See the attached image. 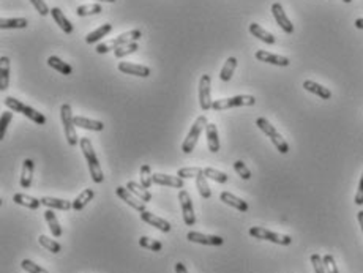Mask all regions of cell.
<instances>
[{
	"label": "cell",
	"instance_id": "8992f818",
	"mask_svg": "<svg viewBox=\"0 0 363 273\" xmlns=\"http://www.w3.org/2000/svg\"><path fill=\"white\" fill-rule=\"evenodd\" d=\"M209 122L206 116H201L196 119V122L191 125V130L188 133V136L185 138V141L182 142V152L183 153H191L197 144V139L201 136V133L204 131V128H207Z\"/></svg>",
	"mask_w": 363,
	"mask_h": 273
},
{
	"label": "cell",
	"instance_id": "f1b7e54d",
	"mask_svg": "<svg viewBox=\"0 0 363 273\" xmlns=\"http://www.w3.org/2000/svg\"><path fill=\"white\" fill-rule=\"evenodd\" d=\"M126 188L131 191L136 197H139L141 200H144L145 204L150 202V200H152V194H150L147 190H145L142 185H139V183H136V182H128V183H126Z\"/></svg>",
	"mask_w": 363,
	"mask_h": 273
},
{
	"label": "cell",
	"instance_id": "9a60e30c",
	"mask_svg": "<svg viewBox=\"0 0 363 273\" xmlns=\"http://www.w3.org/2000/svg\"><path fill=\"white\" fill-rule=\"evenodd\" d=\"M141 220H142L144 223H147V224H150V226L159 229L161 232H169V231H171V224H169L166 220L156 217V215L152 213V212H147V210L141 212Z\"/></svg>",
	"mask_w": 363,
	"mask_h": 273
},
{
	"label": "cell",
	"instance_id": "83f0119b",
	"mask_svg": "<svg viewBox=\"0 0 363 273\" xmlns=\"http://www.w3.org/2000/svg\"><path fill=\"white\" fill-rule=\"evenodd\" d=\"M250 32H251V35H254L256 38H259L260 41H264V43H267V45H273L275 43V37L270 33V32H267L266 28H262L260 27L259 24H250Z\"/></svg>",
	"mask_w": 363,
	"mask_h": 273
},
{
	"label": "cell",
	"instance_id": "f907efd6",
	"mask_svg": "<svg viewBox=\"0 0 363 273\" xmlns=\"http://www.w3.org/2000/svg\"><path fill=\"white\" fill-rule=\"evenodd\" d=\"M176 273H188V270H186L185 264H182V262H177V264H176Z\"/></svg>",
	"mask_w": 363,
	"mask_h": 273
},
{
	"label": "cell",
	"instance_id": "1f68e13d",
	"mask_svg": "<svg viewBox=\"0 0 363 273\" xmlns=\"http://www.w3.org/2000/svg\"><path fill=\"white\" fill-rule=\"evenodd\" d=\"M48 65H49L51 68L57 70L59 73L65 75V76H68V75L73 73V68H71L68 63H65L62 59H59V57H55V55H51V57H49V59H48Z\"/></svg>",
	"mask_w": 363,
	"mask_h": 273
},
{
	"label": "cell",
	"instance_id": "ba28073f",
	"mask_svg": "<svg viewBox=\"0 0 363 273\" xmlns=\"http://www.w3.org/2000/svg\"><path fill=\"white\" fill-rule=\"evenodd\" d=\"M250 235L254 237V238H259V240H269V242H273L277 243V245H283V247H287L292 243V238L289 235H283V234H277V232H272L266 227H259V226H254L250 229Z\"/></svg>",
	"mask_w": 363,
	"mask_h": 273
},
{
	"label": "cell",
	"instance_id": "484cf974",
	"mask_svg": "<svg viewBox=\"0 0 363 273\" xmlns=\"http://www.w3.org/2000/svg\"><path fill=\"white\" fill-rule=\"evenodd\" d=\"M0 89L2 92H5L8 89V84H10V59L7 55H4L0 59Z\"/></svg>",
	"mask_w": 363,
	"mask_h": 273
},
{
	"label": "cell",
	"instance_id": "ab89813d",
	"mask_svg": "<svg viewBox=\"0 0 363 273\" xmlns=\"http://www.w3.org/2000/svg\"><path fill=\"white\" fill-rule=\"evenodd\" d=\"M153 183V174H152V169L149 164H144L141 167V185L144 188H150Z\"/></svg>",
	"mask_w": 363,
	"mask_h": 273
},
{
	"label": "cell",
	"instance_id": "5bb4252c",
	"mask_svg": "<svg viewBox=\"0 0 363 273\" xmlns=\"http://www.w3.org/2000/svg\"><path fill=\"white\" fill-rule=\"evenodd\" d=\"M119 71H122V73H125V75L139 76V78L150 76V68L149 66L138 65V63H129V62H120L119 63Z\"/></svg>",
	"mask_w": 363,
	"mask_h": 273
},
{
	"label": "cell",
	"instance_id": "603a6c76",
	"mask_svg": "<svg viewBox=\"0 0 363 273\" xmlns=\"http://www.w3.org/2000/svg\"><path fill=\"white\" fill-rule=\"evenodd\" d=\"M13 200L16 204L22 206V207H27V209H30V210H37L41 204V199H35L32 196H27V194H22V193H16L13 196Z\"/></svg>",
	"mask_w": 363,
	"mask_h": 273
},
{
	"label": "cell",
	"instance_id": "30bf717a",
	"mask_svg": "<svg viewBox=\"0 0 363 273\" xmlns=\"http://www.w3.org/2000/svg\"><path fill=\"white\" fill-rule=\"evenodd\" d=\"M210 76L202 75L199 81V105L202 111H209L213 106V99L210 96Z\"/></svg>",
	"mask_w": 363,
	"mask_h": 273
},
{
	"label": "cell",
	"instance_id": "db71d44e",
	"mask_svg": "<svg viewBox=\"0 0 363 273\" xmlns=\"http://www.w3.org/2000/svg\"><path fill=\"white\" fill-rule=\"evenodd\" d=\"M96 2H106V4H114L115 0H96Z\"/></svg>",
	"mask_w": 363,
	"mask_h": 273
},
{
	"label": "cell",
	"instance_id": "f35d334b",
	"mask_svg": "<svg viewBox=\"0 0 363 273\" xmlns=\"http://www.w3.org/2000/svg\"><path fill=\"white\" fill-rule=\"evenodd\" d=\"M204 174V169L202 167H182L177 170V177L180 179H196L197 176Z\"/></svg>",
	"mask_w": 363,
	"mask_h": 273
},
{
	"label": "cell",
	"instance_id": "6da1fadb",
	"mask_svg": "<svg viewBox=\"0 0 363 273\" xmlns=\"http://www.w3.org/2000/svg\"><path fill=\"white\" fill-rule=\"evenodd\" d=\"M79 147L84 153V158L87 161V166H89V170H90V177L95 183H103L105 180V176H103V169H101L100 163H98V158H96V153L93 150V146L89 138H81L79 139Z\"/></svg>",
	"mask_w": 363,
	"mask_h": 273
},
{
	"label": "cell",
	"instance_id": "d590c367",
	"mask_svg": "<svg viewBox=\"0 0 363 273\" xmlns=\"http://www.w3.org/2000/svg\"><path fill=\"white\" fill-rule=\"evenodd\" d=\"M38 242H40V245H41L43 248H46V250L51 251L52 254L60 253V250H62V247H60L59 242H55V240H52V238H49V237H46V235H40Z\"/></svg>",
	"mask_w": 363,
	"mask_h": 273
},
{
	"label": "cell",
	"instance_id": "b9f144b4",
	"mask_svg": "<svg viewBox=\"0 0 363 273\" xmlns=\"http://www.w3.org/2000/svg\"><path fill=\"white\" fill-rule=\"evenodd\" d=\"M138 49H139V45H138V41H135V43H129V45H125V46L117 48V49L114 51V54H115V57H117V59H122V57H125V55H128V54L136 52Z\"/></svg>",
	"mask_w": 363,
	"mask_h": 273
},
{
	"label": "cell",
	"instance_id": "ac0fdd59",
	"mask_svg": "<svg viewBox=\"0 0 363 273\" xmlns=\"http://www.w3.org/2000/svg\"><path fill=\"white\" fill-rule=\"evenodd\" d=\"M34 169H35L34 160H30V158L24 160L22 174H21V186H22V188H30L32 180H34Z\"/></svg>",
	"mask_w": 363,
	"mask_h": 273
},
{
	"label": "cell",
	"instance_id": "cb8c5ba5",
	"mask_svg": "<svg viewBox=\"0 0 363 273\" xmlns=\"http://www.w3.org/2000/svg\"><path fill=\"white\" fill-rule=\"evenodd\" d=\"M206 133H207V146L209 150L216 153L220 150V138H218V130H216V125L215 123H209L206 128Z\"/></svg>",
	"mask_w": 363,
	"mask_h": 273
},
{
	"label": "cell",
	"instance_id": "f546056e",
	"mask_svg": "<svg viewBox=\"0 0 363 273\" xmlns=\"http://www.w3.org/2000/svg\"><path fill=\"white\" fill-rule=\"evenodd\" d=\"M93 196H95V193H93V190L92 188H87V190H84L75 200H73V210H76V212H79V210H82L87 204L90 202V200L93 199Z\"/></svg>",
	"mask_w": 363,
	"mask_h": 273
},
{
	"label": "cell",
	"instance_id": "f5cc1de1",
	"mask_svg": "<svg viewBox=\"0 0 363 273\" xmlns=\"http://www.w3.org/2000/svg\"><path fill=\"white\" fill-rule=\"evenodd\" d=\"M355 27H357V28H361V30H363V18L355 19Z\"/></svg>",
	"mask_w": 363,
	"mask_h": 273
},
{
	"label": "cell",
	"instance_id": "7a4b0ae2",
	"mask_svg": "<svg viewBox=\"0 0 363 273\" xmlns=\"http://www.w3.org/2000/svg\"><path fill=\"white\" fill-rule=\"evenodd\" d=\"M142 37L141 30H138V28H135V30H129V32H125L122 35H119L117 38H114V40H109L106 43H100V45L96 46V52L98 54H106L109 51H115L117 48L120 46H125V45H129V43H135L138 41L139 38Z\"/></svg>",
	"mask_w": 363,
	"mask_h": 273
},
{
	"label": "cell",
	"instance_id": "4dcf8cb0",
	"mask_svg": "<svg viewBox=\"0 0 363 273\" xmlns=\"http://www.w3.org/2000/svg\"><path fill=\"white\" fill-rule=\"evenodd\" d=\"M112 30V25L111 24H103V25H100L96 30L90 32L89 35L85 37V41L89 43V45H93V43H98L103 37H106L109 32Z\"/></svg>",
	"mask_w": 363,
	"mask_h": 273
},
{
	"label": "cell",
	"instance_id": "d6986e66",
	"mask_svg": "<svg viewBox=\"0 0 363 273\" xmlns=\"http://www.w3.org/2000/svg\"><path fill=\"white\" fill-rule=\"evenodd\" d=\"M41 204L45 206V207H48V209H52V210L55 209V210H63V212H67V210L73 209V202H70V200L57 199V197H49V196L41 197Z\"/></svg>",
	"mask_w": 363,
	"mask_h": 273
},
{
	"label": "cell",
	"instance_id": "5b68a950",
	"mask_svg": "<svg viewBox=\"0 0 363 273\" xmlns=\"http://www.w3.org/2000/svg\"><path fill=\"white\" fill-rule=\"evenodd\" d=\"M256 98L253 95H237L230 98H221L215 99L212 109L213 111H226L232 108H243V106H254Z\"/></svg>",
	"mask_w": 363,
	"mask_h": 273
},
{
	"label": "cell",
	"instance_id": "4316f807",
	"mask_svg": "<svg viewBox=\"0 0 363 273\" xmlns=\"http://www.w3.org/2000/svg\"><path fill=\"white\" fill-rule=\"evenodd\" d=\"M45 218L48 221V226H49V231L52 232L54 237H62L63 231H62V226L59 224V220H57L55 213L52 212V209H48L45 212Z\"/></svg>",
	"mask_w": 363,
	"mask_h": 273
},
{
	"label": "cell",
	"instance_id": "9c48e42d",
	"mask_svg": "<svg viewBox=\"0 0 363 273\" xmlns=\"http://www.w3.org/2000/svg\"><path fill=\"white\" fill-rule=\"evenodd\" d=\"M179 202L182 206V213H183V221L186 226H194L196 223V215H194V209H193V199L190 196V193L180 190L179 193Z\"/></svg>",
	"mask_w": 363,
	"mask_h": 273
},
{
	"label": "cell",
	"instance_id": "8d00e7d4",
	"mask_svg": "<svg viewBox=\"0 0 363 273\" xmlns=\"http://www.w3.org/2000/svg\"><path fill=\"white\" fill-rule=\"evenodd\" d=\"M101 11H103L101 5H98V4H90V5H81V7H78L76 14H78V16H81V18H84V16H90V14H98V13H101Z\"/></svg>",
	"mask_w": 363,
	"mask_h": 273
},
{
	"label": "cell",
	"instance_id": "7bdbcfd3",
	"mask_svg": "<svg viewBox=\"0 0 363 273\" xmlns=\"http://www.w3.org/2000/svg\"><path fill=\"white\" fill-rule=\"evenodd\" d=\"M21 267H22L27 273H49L46 268L40 267L38 264H35V262H32V261H28V259H24V261L21 262Z\"/></svg>",
	"mask_w": 363,
	"mask_h": 273
},
{
	"label": "cell",
	"instance_id": "f6af8a7d",
	"mask_svg": "<svg viewBox=\"0 0 363 273\" xmlns=\"http://www.w3.org/2000/svg\"><path fill=\"white\" fill-rule=\"evenodd\" d=\"M11 119H13V112L7 111V112L2 114V119H0V139H4V138H5L7 128H8Z\"/></svg>",
	"mask_w": 363,
	"mask_h": 273
},
{
	"label": "cell",
	"instance_id": "816d5d0a",
	"mask_svg": "<svg viewBox=\"0 0 363 273\" xmlns=\"http://www.w3.org/2000/svg\"><path fill=\"white\" fill-rule=\"evenodd\" d=\"M357 218H358V224H360V227H361V231H363V210H361V212H358V215H357Z\"/></svg>",
	"mask_w": 363,
	"mask_h": 273
},
{
	"label": "cell",
	"instance_id": "60d3db41",
	"mask_svg": "<svg viewBox=\"0 0 363 273\" xmlns=\"http://www.w3.org/2000/svg\"><path fill=\"white\" fill-rule=\"evenodd\" d=\"M139 247L152 250V251H161L163 243L158 242V240H153V238H149V237H141L139 238Z\"/></svg>",
	"mask_w": 363,
	"mask_h": 273
},
{
	"label": "cell",
	"instance_id": "bcb514c9",
	"mask_svg": "<svg viewBox=\"0 0 363 273\" xmlns=\"http://www.w3.org/2000/svg\"><path fill=\"white\" fill-rule=\"evenodd\" d=\"M322 261H324V267H325L327 273H340V270L335 264V259H333L332 254H325L322 257Z\"/></svg>",
	"mask_w": 363,
	"mask_h": 273
},
{
	"label": "cell",
	"instance_id": "d6a6232c",
	"mask_svg": "<svg viewBox=\"0 0 363 273\" xmlns=\"http://www.w3.org/2000/svg\"><path fill=\"white\" fill-rule=\"evenodd\" d=\"M236 66H237V59L236 57H229V59L226 60V63H224V66L221 68L220 79L223 82H229L232 75H234V71H236Z\"/></svg>",
	"mask_w": 363,
	"mask_h": 273
},
{
	"label": "cell",
	"instance_id": "681fc988",
	"mask_svg": "<svg viewBox=\"0 0 363 273\" xmlns=\"http://www.w3.org/2000/svg\"><path fill=\"white\" fill-rule=\"evenodd\" d=\"M354 202L357 206H363V176L358 182V190H357V194H355V199H354Z\"/></svg>",
	"mask_w": 363,
	"mask_h": 273
},
{
	"label": "cell",
	"instance_id": "11a10c76",
	"mask_svg": "<svg viewBox=\"0 0 363 273\" xmlns=\"http://www.w3.org/2000/svg\"><path fill=\"white\" fill-rule=\"evenodd\" d=\"M343 2H346V4H351V2H352V0H343Z\"/></svg>",
	"mask_w": 363,
	"mask_h": 273
},
{
	"label": "cell",
	"instance_id": "74e56055",
	"mask_svg": "<svg viewBox=\"0 0 363 273\" xmlns=\"http://www.w3.org/2000/svg\"><path fill=\"white\" fill-rule=\"evenodd\" d=\"M204 176H206L207 179L215 180L216 183H226V182L229 180V177L224 174V172L216 170V169H213V167H206V169H204Z\"/></svg>",
	"mask_w": 363,
	"mask_h": 273
},
{
	"label": "cell",
	"instance_id": "836d02e7",
	"mask_svg": "<svg viewBox=\"0 0 363 273\" xmlns=\"http://www.w3.org/2000/svg\"><path fill=\"white\" fill-rule=\"evenodd\" d=\"M28 21L25 18H2L0 27L2 28H25Z\"/></svg>",
	"mask_w": 363,
	"mask_h": 273
},
{
	"label": "cell",
	"instance_id": "ffe728a7",
	"mask_svg": "<svg viewBox=\"0 0 363 273\" xmlns=\"http://www.w3.org/2000/svg\"><path fill=\"white\" fill-rule=\"evenodd\" d=\"M220 199L223 200L224 204L237 209L239 212H246V210H248V204H246L245 200H242L240 197L234 196V194L229 193V191H223V193L220 194Z\"/></svg>",
	"mask_w": 363,
	"mask_h": 273
},
{
	"label": "cell",
	"instance_id": "8fae6325",
	"mask_svg": "<svg viewBox=\"0 0 363 273\" xmlns=\"http://www.w3.org/2000/svg\"><path fill=\"white\" fill-rule=\"evenodd\" d=\"M115 193H117V196L123 200L125 204H128L131 209L138 210L139 213L145 210V202H144V200L136 197L131 191L126 188V186H117V188H115Z\"/></svg>",
	"mask_w": 363,
	"mask_h": 273
},
{
	"label": "cell",
	"instance_id": "2e32d148",
	"mask_svg": "<svg viewBox=\"0 0 363 273\" xmlns=\"http://www.w3.org/2000/svg\"><path fill=\"white\" fill-rule=\"evenodd\" d=\"M256 59L260 60V62H266V63L278 65V66H287L290 63L287 57H283V55H278V54H272V52H267V51H262V49L256 52Z\"/></svg>",
	"mask_w": 363,
	"mask_h": 273
},
{
	"label": "cell",
	"instance_id": "e575fe53",
	"mask_svg": "<svg viewBox=\"0 0 363 273\" xmlns=\"http://www.w3.org/2000/svg\"><path fill=\"white\" fill-rule=\"evenodd\" d=\"M196 186H197V191L201 194L202 199H209L212 196V191H210V186L207 183V177L204 174H201L196 177Z\"/></svg>",
	"mask_w": 363,
	"mask_h": 273
},
{
	"label": "cell",
	"instance_id": "c3c4849f",
	"mask_svg": "<svg viewBox=\"0 0 363 273\" xmlns=\"http://www.w3.org/2000/svg\"><path fill=\"white\" fill-rule=\"evenodd\" d=\"M30 4L35 7V10L41 14V16H46V14L51 13V10H49V7L46 5L45 0H30Z\"/></svg>",
	"mask_w": 363,
	"mask_h": 273
},
{
	"label": "cell",
	"instance_id": "4fadbf2b",
	"mask_svg": "<svg viewBox=\"0 0 363 273\" xmlns=\"http://www.w3.org/2000/svg\"><path fill=\"white\" fill-rule=\"evenodd\" d=\"M186 238L194 243H201V245H210V247H220L223 245V237L220 235H207V234H201V232H194L190 231L186 234Z\"/></svg>",
	"mask_w": 363,
	"mask_h": 273
},
{
	"label": "cell",
	"instance_id": "3957f363",
	"mask_svg": "<svg viewBox=\"0 0 363 273\" xmlns=\"http://www.w3.org/2000/svg\"><path fill=\"white\" fill-rule=\"evenodd\" d=\"M4 103H5V106H7L10 111H13V112H19V114H22V116L28 117L32 122H35V123H38V125H45V123H46V117L43 116L41 112L35 111V109L30 108V106L24 105L22 101H19V99H16V98L7 96Z\"/></svg>",
	"mask_w": 363,
	"mask_h": 273
},
{
	"label": "cell",
	"instance_id": "277c9868",
	"mask_svg": "<svg viewBox=\"0 0 363 273\" xmlns=\"http://www.w3.org/2000/svg\"><path fill=\"white\" fill-rule=\"evenodd\" d=\"M256 125H257V128L262 133H266L269 138H270V141H272V144L275 147H277V150L280 152V153H283V155H286L287 152H289V144L284 141V138L275 130V126L267 120V119H264V117H259L257 120H256Z\"/></svg>",
	"mask_w": 363,
	"mask_h": 273
},
{
	"label": "cell",
	"instance_id": "44dd1931",
	"mask_svg": "<svg viewBox=\"0 0 363 273\" xmlns=\"http://www.w3.org/2000/svg\"><path fill=\"white\" fill-rule=\"evenodd\" d=\"M303 89L311 92V93H314V95H317L319 98H322V99H330L332 98V92L327 87H324V85L317 84L314 81H305L303 82Z\"/></svg>",
	"mask_w": 363,
	"mask_h": 273
},
{
	"label": "cell",
	"instance_id": "7dc6e473",
	"mask_svg": "<svg viewBox=\"0 0 363 273\" xmlns=\"http://www.w3.org/2000/svg\"><path fill=\"white\" fill-rule=\"evenodd\" d=\"M311 264L314 267V271L316 273H327L325 267H324V261H322V257L319 256V254H311Z\"/></svg>",
	"mask_w": 363,
	"mask_h": 273
},
{
	"label": "cell",
	"instance_id": "ee69618b",
	"mask_svg": "<svg viewBox=\"0 0 363 273\" xmlns=\"http://www.w3.org/2000/svg\"><path fill=\"white\" fill-rule=\"evenodd\" d=\"M234 169H236V172L237 174L243 179V180H250L251 179V170L246 167V164L243 163V161H236L234 163Z\"/></svg>",
	"mask_w": 363,
	"mask_h": 273
},
{
	"label": "cell",
	"instance_id": "52a82bcc",
	"mask_svg": "<svg viewBox=\"0 0 363 273\" xmlns=\"http://www.w3.org/2000/svg\"><path fill=\"white\" fill-rule=\"evenodd\" d=\"M60 117H62V123H63L67 142L70 144L71 147L78 146L76 125H75V117H73V112H71V106H70V105H62V108H60Z\"/></svg>",
	"mask_w": 363,
	"mask_h": 273
},
{
	"label": "cell",
	"instance_id": "d4e9b609",
	"mask_svg": "<svg viewBox=\"0 0 363 273\" xmlns=\"http://www.w3.org/2000/svg\"><path fill=\"white\" fill-rule=\"evenodd\" d=\"M51 14H52V18H54L55 24H59V27L62 28L65 33H73V24L65 18V14H63V11H62L60 8H57V7L52 8V10H51Z\"/></svg>",
	"mask_w": 363,
	"mask_h": 273
},
{
	"label": "cell",
	"instance_id": "7c38bea8",
	"mask_svg": "<svg viewBox=\"0 0 363 273\" xmlns=\"http://www.w3.org/2000/svg\"><path fill=\"white\" fill-rule=\"evenodd\" d=\"M272 13H273V18H275V21H277V24L283 28L286 33H292L294 32V24L290 22V19L286 16V13H284L281 4L275 2L272 5Z\"/></svg>",
	"mask_w": 363,
	"mask_h": 273
},
{
	"label": "cell",
	"instance_id": "e0dca14e",
	"mask_svg": "<svg viewBox=\"0 0 363 273\" xmlns=\"http://www.w3.org/2000/svg\"><path fill=\"white\" fill-rule=\"evenodd\" d=\"M153 183L161 186H171V188H185L183 179L174 177V176H164V174H153Z\"/></svg>",
	"mask_w": 363,
	"mask_h": 273
},
{
	"label": "cell",
	"instance_id": "7402d4cb",
	"mask_svg": "<svg viewBox=\"0 0 363 273\" xmlns=\"http://www.w3.org/2000/svg\"><path fill=\"white\" fill-rule=\"evenodd\" d=\"M75 125L79 126V128H84V130H90V131H103V130H105L103 122L92 120V119L81 117V116H76V117H75Z\"/></svg>",
	"mask_w": 363,
	"mask_h": 273
}]
</instances>
